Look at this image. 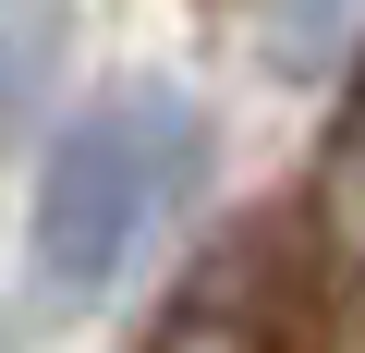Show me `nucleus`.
Returning <instances> with one entry per match:
<instances>
[{
  "mask_svg": "<svg viewBox=\"0 0 365 353\" xmlns=\"http://www.w3.org/2000/svg\"><path fill=\"white\" fill-rule=\"evenodd\" d=\"M195 170H207V110L182 98V86L134 73V86L86 98L61 122V146L37 158V195H25L37 280L49 292H110L146 256V232L195 195Z\"/></svg>",
  "mask_w": 365,
  "mask_h": 353,
  "instance_id": "f257e3e1",
  "label": "nucleus"
},
{
  "mask_svg": "<svg viewBox=\"0 0 365 353\" xmlns=\"http://www.w3.org/2000/svg\"><path fill=\"white\" fill-rule=\"evenodd\" d=\"M146 353H280V305L244 292V268H207L195 292L146 329Z\"/></svg>",
  "mask_w": 365,
  "mask_h": 353,
  "instance_id": "f03ea898",
  "label": "nucleus"
}]
</instances>
